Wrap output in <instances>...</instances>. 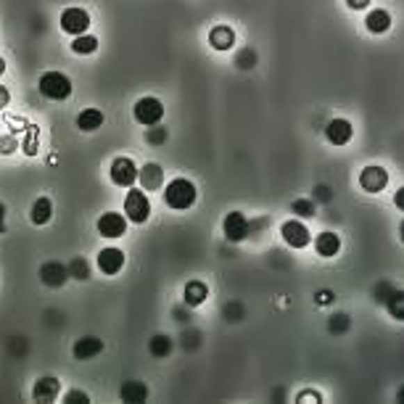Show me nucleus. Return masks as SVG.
Instances as JSON below:
<instances>
[{"instance_id": "nucleus-1", "label": "nucleus", "mask_w": 404, "mask_h": 404, "mask_svg": "<svg viewBox=\"0 0 404 404\" xmlns=\"http://www.w3.org/2000/svg\"><path fill=\"white\" fill-rule=\"evenodd\" d=\"M196 198H198L196 185L191 183L188 177H175V180H170V185L164 188V201H167V207L175 209V211L191 209L196 204Z\"/></svg>"}, {"instance_id": "nucleus-2", "label": "nucleus", "mask_w": 404, "mask_h": 404, "mask_svg": "<svg viewBox=\"0 0 404 404\" xmlns=\"http://www.w3.org/2000/svg\"><path fill=\"white\" fill-rule=\"evenodd\" d=\"M40 92L48 101H69L72 98V79L64 72H45L38 82Z\"/></svg>"}, {"instance_id": "nucleus-3", "label": "nucleus", "mask_w": 404, "mask_h": 404, "mask_svg": "<svg viewBox=\"0 0 404 404\" xmlns=\"http://www.w3.org/2000/svg\"><path fill=\"white\" fill-rule=\"evenodd\" d=\"M124 217L135 225H143L151 217V201L145 196V191L138 188H127V198H124Z\"/></svg>"}, {"instance_id": "nucleus-4", "label": "nucleus", "mask_w": 404, "mask_h": 404, "mask_svg": "<svg viewBox=\"0 0 404 404\" xmlns=\"http://www.w3.org/2000/svg\"><path fill=\"white\" fill-rule=\"evenodd\" d=\"M132 117H135V122H140L143 127L159 124L164 119V104L159 98H154V95H145V98H140L138 104L132 106Z\"/></svg>"}, {"instance_id": "nucleus-5", "label": "nucleus", "mask_w": 404, "mask_h": 404, "mask_svg": "<svg viewBox=\"0 0 404 404\" xmlns=\"http://www.w3.org/2000/svg\"><path fill=\"white\" fill-rule=\"evenodd\" d=\"M280 235H283V241H286L291 248H307L312 243V233H309V227L299 220V217H293V220H286L280 225Z\"/></svg>"}, {"instance_id": "nucleus-6", "label": "nucleus", "mask_w": 404, "mask_h": 404, "mask_svg": "<svg viewBox=\"0 0 404 404\" xmlns=\"http://www.w3.org/2000/svg\"><path fill=\"white\" fill-rule=\"evenodd\" d=\"M111 183L119 188H132L138 183V164L130 156H117L111 161Z\"/></svg>"}, {"instance_id": "nucleus-7", "label": "nucleus", "mask_w": 404, "mask_h": 404, "mask_svg": "<svg viewBox=\"0 0 404 404\" xmlns=\"http://www.w3.org/2000/svg\"><path fill=\"white\" fill-rule=\"evenodd\" d=\"M222 233H225V238H227L230 243H241V241H246L248 233H251V222L246 220V214L230 211V214H225V220H222Z\"/></svg>"}, {"instance_id": "nucleus-8", "label": "nucleus", "mask_w": 404, "mask_h": 404, "mask_svg": "<svg viewBox=\"0 0 404 404\" xmlns=\"http://www.w3.org/2000/svg\"><path fill=\"white\" fill-rule=\"evenodd\" d=\"M88 26H90V13L85 11V8L72 6V8H66V11L61 13V29H64L66 35H72V38L85 35Z\"/></svg>"}, {"instance_id": "nucleus-9", "label": "nucleus", "mask_w": 404, "mask_h": 404, "mask_svg": "<svg viewBox=\"0 0 404 404\" xmlns=\"http://www.w3.org/2000/svg\"><path fill=\"white\" fill-rule=\"evenodd\" d=\"M98 233H101V238H111V241L122 238L127 233V217L119 211H106L98 217Z\"/></svg>"}, {"instance_id": "nucleus-10", "label": "nucleus", "mask_w": 404, "mask_h": 404, "mask_svg": "<svg viewBox=\"0 0 404 404\" xmlns=\"http://www.w3.org/2000/svg\"><path fill=\"white\" fill-rule=\"evenodd\" d=\"M325 138H328V143L330 145L352 143V138H354L352 122H349V119H344V117L330 119V122H328V127H325Z\"/></svg>"}, {"instance_id": "nucleus-11", "label": "nucleus", "mask_w": 404, "mask_h": 404, "mask_svg": "<svg viewBox=\"0 0 404 404\" xmlns=\"http://www.w3.org/2000/svg\"><path fill=\"white\" fill-rule=\"evenodd\" d=\"M359 185H362L365 193H380L389 185V172L383 170V167L370 164V167H365V170L359 172Z\"/></svg>"}, {"instance_id": "nucleus-12", "label": "nucleus", "mask_w": 404, "mask_h": 404, "mask_svg": "<svg viewBox=\"0 0 404 404\" xmlns=\"http://www.w3.org/2000/svg\"><path fill=\"white\" fill-rule=\"evenodd\" d=\"M40 280H42V286L48 288H61L69 280V267H66L64 261H45L42 267H40Z\"/></svg>"}, {"instance_id": "nucleus-13", "label": "nucleus", "mask_w": 404, "mask_h": 404, "mask_svg": "<svg viewBox=\"0 0 404 404\" xmlns=\"http://www.w3.org/2000/svg\"><path fill=\"white\" fill-rule=\"evenodd\" d=\"M124 251L117 246H106L101 254H98V270L104 275H119L122 267H124Z\"/></svg>"}, {"instance_id": "nucleus-14", "label": "nucleus", "mask_w": 404, "mask_h": 404, "mask_svg": "<svg viewBox=\"0 0 404 404\" xmlns=\"http://www.w3.org/2000/svg\"><path fill=\"white\" fill-rule=\"evenodd\" d=\"M106 349V344L98 336H82V339L74 341V346H72V354H74V359L79 362H85V359H92V357H98V354Z\"/></svg>"}, {"instance_id": "nucleus-15", "label": "nucleus", "mask_w": 404, "mask_h": 404, "mask_svg": "<svg viewBox=\"0 0 404 404\" xmlns=\"http://www.w3.org/2000/svg\"><path fill=\"white\" fill-rule=\"evenodd\" d=\"M314 251H317V257H323V259H333V257H339L341 251V238L336 233H330V230H325V233H320L317 238H314Z\"/></svg>"}, {"instance_id": "nucleus-16", "label": "nucleus", "mask_w": 404, "mask_h": 404, "mask_svg": "<svg viewBox=\"0 0 404 404\" xmlns=\"http://www.w3.org/2000/svg\"><path fill=\"white\" fill-rule=\"evenodd\" d=\"M391 22H394L391 13L386 11V8H373L365 16V29L370 35H386L391 29Z\"/></svg>"}, {"instance_id": "nucleus-17", "label": "nucleus", "mask_w": 404, "mask_h": 404, "mask_svg": "<svg viewBox=\"0 0 404 404\" xmlns=\"http://www.w3.org/2000/svg\"><path fill=\"white\" fill-rule=\"evenodd\" d=\"M119 396H122V402H127V404H143V402H148L151 391H148V386H145L143 380H124Z\"/></svg>"}, {"instance_id": "nucleus-18", "label": "nucleus", "mask_w": 404, "mask_h": 404, "mask_svg": "<svg viewBox=\"0 0 404 404\" xmlns=\"http://www.w3.org/2000/svg\"><path fill=\"white\" fill-rule=\"evenodd\" d=\"M138 183L143 185V191H159L164 185V172L159 164H145L143 170H138Z\"/></svg>"}, {"instance_id": "nucleus-19", "label": "nucleus", "mask_w": 404, "mask_h": 404, "mask_svg": "<svg viewBox=\"0 0 404 404\" xmlns=\"http://www.w3.org/2000/svg\"><path fill=\"white\" fill-rule=\"evenodd\" d=\"M58 391H61V386H58V380L56 378H40L35 383V389H32V396H35V402H56L58 399Z\"/></svg>"}, {"instance_id": "nucleus-20", "label": "nucleus", "mask_w": 404, "mask_h": 404, "mask_svg": "<svg viewBox=\"0 0 404 404\" xmlns=\"http://www.w3.org/2000/svg\"><path fill=\"white\" fill-rule=\"evenodd\" d=\"M209 42H211V48H217V51H230L235 45L233 26H227V24L214 26V29L209 32Z\"/></svg>"}, {"instance_id": "nucleus-21", "label": "nucleus", "mask_w": 404, "mask_h": 404, "mask_svg": "<svg viewBox=\"0 0 404 404\" xmlns=\"http://www.w3.org/2000/svg\"><path fill=\"white\" fill-rule=\"evenodd\" d=\"M104 122H106V117L101 108H82L77 117V127L82 132H95L104 127Z\"/></svg>"}, {"instance_id": "nucleus-22", "label": "nucleus", "mask_w": 404, "mask_h": 404, "mask_svg": "<svg viewBox=\"0 0 404 404\" xmlns=\"http://www.w3.org/2000/svg\"><path fill=\"white\" fill-rule=\"evenodd\" d=\"M53 217V201L48 196H40L35 204H32V209H29V220H32V225H38V227H42V225H48Z\"/></svg>"}, {"instance_id": "nucleus-23", "label": "nucleus", "mask_w": 404, "mask_h": 404, "mask_svg": "<svg viewBox=\"0 0 404 404\" xmlns=\"http://www.w3.org/2000/svg\"><path fill=\"white\" fill-rule=\"evenodd\" d=\"M209 296V286L207 283H201V280H191L183 291V301L188 307H198V304H204Z\"/></svg>"}, {"instance_id": "nucleus-24", "label": "nucleus", "mask_w": 404, "mask_h": 404, "mask_svg": "<svg viewBox=\"0 0 404 404\" xmlns=\"http://www.w3.org/2000/svg\"><path fill=\"white\" fill-rule=\"evenodd\" d=\"M172 349H175V344H172L170 336H164V333H156V336H151L148 341V352L159 357V359H164V357H170Z\"/></svg>"}, {"instance_id": "nucleus-25", "label": "nucleus", "mask_w": 404, "mask_h": 404, "mask_svg": "<svg viewBox=\"0 0 404 404\" xmlns=\"http://www.w3.org/2000/svg\"><path fill=\"white\" fill-rule=\"evenodd\" d=\"M386 312L391 314L394 320H399V323H404V291H399V288H394L391 296L386 299Z\"/></svg>"}, {"instance_id": "nucleus-26", "label": "nucleus", "mask_w": 404, "mask_h": 404, "mask_svg": "<svg viewBox=\"0 0 404 404\" xmlns=\"http://www.w3.org/2000/svg\"><path fill=\"white\" fill-rule=\"evenodd\" d=\"M72 51L77 53V56H92V53L98 51V38H92V35H77V38L72 40Z\"/></svg>"}, {"instance_id": "nucleus-27", "label": "nucleus", "mask_w": 404, "mask_h": 404, "mask_svg": "<svg viewBox=\"0 0 404 404\" xmlns=\"http://www.w3.org/2000/svg\"><path fill=\"white\" fill-rule=\"evenodd\" d=\"M66 267H69V275H72L74 280H88V277H90V261L85 259V257H74Z\"/></svg>"}, {"instance_id": "nucleus-28", "label": "nucleus", "mask_w": 404, "mask_h": 404, "mask_svg": "<svg viewBox=\"0 0 404 404\" xmlns=\"http://www.w3.org/2000/svg\"><path fill=\"white\" fill-rule=\"evenodd\" d=\"M167 138H170V132H167V127H161V122H159V124H151L148 132H145V140L151 145H161Z\"/></svg>"}, {"instance_id": "nucleus-29", "label": "nucleus", "mask_w": 404, "mask_h": 404, "mask_svg": "<svg viewBox=\"0 0 404 404\" xmlns=\"http://www.w3.org/2000/svg\"><path fill=\"white\" fill-rule=\"evenodd\" d=\"M257 61H259V56H257L254 48H243V51L235 56V64H238V69H251V66H257Z\"/></svg>"}, {"instance_id": "nucleus-30", "label": "nucleus", "mask_w": 404, "mask_h": 404, "mask_svg": "<svg viewBox=\"0 0 404 404\" xmlns=\"http://www.w3.org/2000/svg\"><path fill=\"white\" fill-rule=\"evenodd\" d=\"M291 209H293V214L296 217H314V201H309V198H296L293 204H291Z\"/></svg>"}, {"instance_id": "nucleus-31", "label": "nucleus", "mask_w": 404, "mask_h": 404, "mask_svg": "<svg viewBox=\"0 0 404 404\" xmlns=\"http://www.w3.org/2000/svg\"><path fill=\"white\" fill-rule=\"evenodd\" d=\"M394 286L389 283V280H380L378 286H375V291H373V299L378 301V304H386V299L391 296Z\"/></svg>"}, {"instance_id": "nucleus-32", "label": "nucleus", "mask_w": 404, "mask_h": 404, "mask_svg": "<svg viewBox=\"0 0 404 404\" xmlns=\"http://www.w3.org/2000/svg\"><path fill=\"white\" fill-rule=\"evenodd\" d=\"M349 330V317L346 314H333L330 317V333H346Z\"/></svg>"}, {"instance_id": "nucleus-33", "label": "nucleus", "mask_w": 404, "mask_h": 404, "mask_svg": "<svg viewBox=\"0 0 404 404\" xmlns=\"http://www.w3.org/2000/svg\"><path fill=\"white\" fill-rule=\"evenodd\" d=\"M64 402H66V404H88V402H90V396H88L85 391H79V389H74V391L66 394Z\"/></svg>"}, {"instance_id": "nucleus-34", "label": "nucleus", "mask_w": 404, "mask_h": 404, "mask_svg": "<svg viewBox=\"0 0 404 404\" xmlns=\"http://www.w3.org/2000/svg\"><path fill=\"white\" fill-rule=\"evenodd\" d=\"M296 402L299 404H307V402H323V396L314 391V389H307V394H299L296 396Z\"/></svg>"}, {"instance_id": "nucleus-35", "label": "nucleus", "mask_w": 404, "mask_h": 404, "mask_svg": "<svg viewBox=\"0 0 404 404\" xmlns=\"http://www.w3.org/2000/svg\"><path fill=\"white\" fill-rule=\"evenodd\" d=\"M346 6H349V8H354V11H362V8H367V6H370V0H346Z\"/></svg>"}, {"instance_id": "nucleus-36", "label": "nucleus", "mask_w": 404, "mask_h": 404, "mask_svg": "<svg viewBox=\"0 0 404 404\" xmlns=\"http://www.w3.org/2000/svg\"><path fill=\"white\" fill-rule=\"evenodd\" d=\"M394 207L399 209V211H404V188H399V191L394 193Z\"/></svg>"}, {"instance_id": "nucleus-37", "label": "nucleus", "mask_w": 404, "mask_h": 404, "mask_svg": "<svg viewBox=\"0 0 404 404\" xmlns=\"http://www.w3.org/2000/svg\"><path fill=\"white\" fill-rule=\"evenodd\" d=\"M8 101H11V92H8V88H3V85H0V108H6Z\"/></svg>"}, {"instance_id": "nucleus-38", "label": "nucleus", "mask_w": 404, "mask_h": 404, "mask_svg": "<svg viewBox=\"0 0 404 404\" xmlns=\"http://www.w3.org/2000/svg\"><path fill=\"white\" fill-rule=\"evenodd\" d=\"M3 220H6V204H3V201H0V233H3V230H6V225H3Z\"/></svg>"}, {"instance_id": "nucleus-39", "label": "nucleus", "mask_w": 404, "mask_h": 404, "mask_svg": "<svg viewBox=\"0 0 404 404\" xmlns=\"http://www.w3.org/2000/svg\"><path fill=\"white\" fill-rule=\"evenodd\" d=\"M3 74H6V58L0 56V77H3Z\"/></svg>"}, {"instance_id": "nucleus-40", "label": "nucleus", "mask_w": 404, "mask_h": 404, "mask_svg": "<svg viewBox=\"0 0 404 404\" xmlns=\"http://www.w3.org/2000/svg\"><path fill=\"white\" fill-rule=\"evenodd\" d=\"M396 402L404 404V386H402V389H399V394H396Z\"/></svg>"}, {"instance_id": "nucleus-41", "label": "nucleus", "mask_w": 404, "mask_h": 404, "mask_svg": "<svg viewBox=\"0 0 404 404\" xmlns=\"http://www.w3.org/2000/svg\"><path fill=\"white\" fill-rule=\"evenodd\" d=\"M399 238H402V243H404V220H402V227H399Z\"/></svg>"}]
</instances>
